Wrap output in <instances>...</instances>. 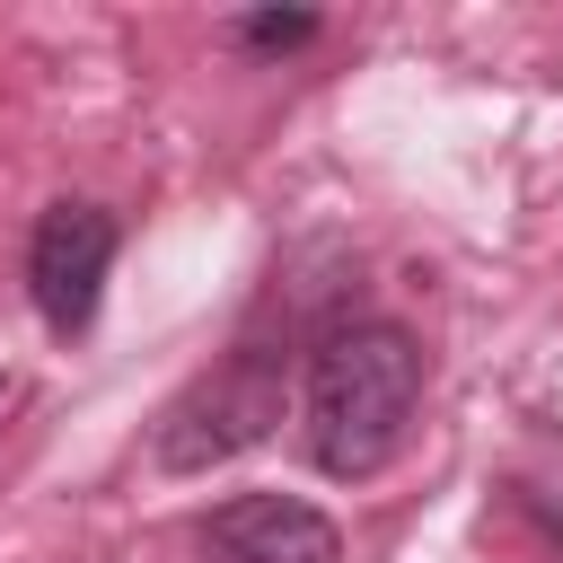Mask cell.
<instances>
[{
  "instance_id": "1",
  "label": "cell",
  "mask_w": 563,
  "mask_h": 563,
  "mask_svg": "<svg viewBox=\"0 0 563 563\" xmlns=\"http://www.w3.org/2000/svg\"><path fill=\"white\" fill-rule=\"evenodd\" d=\"M413 405H422V352L405 325L343 317L317 334V352H308V457L334 484L378 475L405 449Z\"/></svg>"
},
{
  "instance_id": "2",
  "label": "cell",
  "mask_w": 563,
  "mask_h": 563,
  "mask_svg": "<svg viewBox=\"0 0 563 563\" xmlns=\"http://www.w3.org/2000/svg\"><path fill=\"white\" fill-rule=\"evenodd\" d=\"M273 422H282V361H273L264 343H246V352H229L220 369H202V378L158 413L150 457H158L167 475H211V466H229L238 449L273 440Z\"/></svg>"
},
{
  "instance_id": "3",
  "label": "cell",
  "mask_w": 563,
  "mask_h": 563,
  "mask_svg": "<svg viewBox=\"0 0 563 563\" xmlns=\"http://www.w3.org/2000/svg\"><path fill=\"white\" fill-rule=\"evenodd\" d=\"M106 264H114V220L97 202H53L26 238V290H35V317L53 334H79L97 317V290H106Z\"/></svg>"
},
{
  "instance_id": "4",
  "label": "cell",
  "mask_w": 563,
  "mask_h": 563,
  "mask_svg": "<svg viewBox=\"0 0 563 563\" xmlns=\"http://www.w3.org/2000/svg\"><path fill=\"white\" fill-rule=\"evenodd\" d=\"M202 545L220 563H343L334 519L308 510V501H290V493H238V501H220L211 528H202Z\"/></svg>"
},
{
  "instance_id": "5",
  "label": "cell",
  "mask_w": 563,
  "mask_h": 563,
  "mask_svg": "<svg viewBox=\"0 0 563 563\" xmlns=\"http://www.w3.org/2000/svg\"><path fill=\"white\" fill-rule=\"evenodd\" d=\"M238 35H246V44H308V35H317V18H246Z\"/></svg>"
},
{
  "instance_id": "6",
  "label": "cell",
  "mask_w": 563,
  "mask_h": 563,
  "mask_svg": "<svg viewBox=\"0 0 563 563\" xmlns=\"http://www.w3.org/2000/svg\"><path fill=\"white\" fill-rule=\"evenodd\" d=\"M9 396H18V387H9V378H0V413H9Z\"/></svg>"
}]
</instances>
